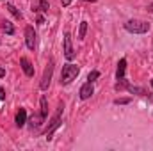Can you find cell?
Wrapping results in <instances>:
<instances>
[{"instance_id": "9", "label": "cell", "mask_w": 153, "mask_h": 151, "mask_svg": "<svg viewBox=\"0 0 153 151\" xmlns=\"http://www.w3.org/2000/svg\"><path fill=\"white\" fill-rule=\"evenodd\" d=\"M43 123H45V115H43L41 112H39V114H34V115L30 117V128H32V130H34V128L38 130Z\"/></svg>"}, {"instance_id": "7", "label": "cell", "mask_w": 153, "mask_h": 151, "mask_svg": "<svg viewBox=\"0 0 153 151\" xmlns=\"http://www.w3.org/2000/svg\"><path fill=\"white\" fill-rule=\"evenodd\" d=\"M93 93H94L93 82H87V84H84V85L80 87V91H78V94H80V100H87V98H91V96H93Z\"/></svg>"}, {"instance_id": "18", "label": "cell", "mask_w": 153, "mask_h": 151, "mask_svg": "<svg viewBox=\"0 0 153 151\" xmlns=\"http://www.w3.org/2000/svg\"><path fill=\"white\" fill-rule=\"evenodd\" d=\"M98 76H100V73H98V71H91V73H89V76H87V80H89V82H94Z\"/></svg>"}, {"instance_id": "22", "label": "cell", "mask_w": 153, "mask_h": 151, "mask_svg": "<svg viewBox=\"0 0 153 151\" xmlns=\"http://www.w3.org/2000/svg\"><path fill=\"white\" fill-rule=\"evenodd\" d=\"M2 76H5V70H4V68H0V78H2Z\"/></svg>"}, {"instance_id": "3", "label": "cell", "mask_w": 153, "mask_h": 151, "mask_svg": "<svg viewBox=\"0 0 153 151\" xmlns=\"http://www.w3.org/2000/svg\"><path fill=\"white\" fill-rule=\"evenodd\" d=\"M52 75H53V59H50V61H48V64H46V68H45V73H43L41 84H39L41 91H46V89H48L50 80H52Z\"/></svg>"}, {"instance_id": "13", "label": "cell", "mask_w": 153, "mask_h": 151, "mask_svg": "<svg viewBox=\"0 0 153 151\" xmlns=\"http://www.w3.org/2000/svg\"><path fill=\"white\" fill-rule=\"evenodd\" d=\"M7 9H9V13H11V14H13L16 20H22V18H23V14H22V13H20V11H18V9L13 5V4H7Z\"/></svg>"}, {"instance_id": "4", "label": "cell", "mask_w": 153, "mask_h": 151, "mask_svg": "<svg viewBox=\"0 0 153 151\" xmlns=\"http://www.w3.org/2000/svg\"><path fill=\"white\" fill-rule=\"evenodd\" d=\"M62 109H64V105H59V109H57V112L53 115V119H52V123H50V128L46 130V139L50 141L52 139V135H53V132L61 126V114H62Z\"/></svg>"}, {"instance_id": "11", "label": "cell", "mask_w": 153, "mask_h": 151, "mask_svg": "<svg viewBox=\"0 0 153 151\" xmlns=\"http://www.w3.org/2000/svg\"><path fill=\"white\" fill-rule=\"evenodd\" d=\"M125 70H126V59H121L117 62V70H116V78H125Z\"/></svg>"}, {"instance_id": "15", "label": "cell", "mask_w": 153, "mask_h": 151, "mask_svg": "<svg viewBox=\"0 0 153 151\" xmlns=\"http://www.w3.org/2000/svg\"><path fill=\"white\" fill-rule=\"evenodd\" d=\"M85 32H87V21H82L80 23V30H78V39L85 38Z\"/></svg>"}, {"instance_id": "20", "label": "cell", "mask_w": 153, "mask_h": 151, "mask_svg": "<svg viewBox=\"0 0 153 151\" xmlns=\"http://www.w3.org/2000/svg\"><path fill=\"white\" fill-rule=\"evenodd\" d=\"M4 98H5V91L0 87V100H4Z\"/></svg>"}, {"instance_id": "14", "label": "cell", "mask_w": 153, "mask_h": 151, "mask_svg": "<svg viewBox=\"0 0 153 151\" xmlns=\"http://www.w3.org/2000/svg\"><path fill=\"white\" fill-rule=\"evenodd\" d=\"M2 29H4L7 34H13V32H14V27H13V25H11V21H7V20H4V21H2Z\"/></svg>"}, {"instance_id": "24", "label": "cell", "mask_w": 153, "mask_h": 151, "mask_svg": "<svg viewBox=\"0 0 153 151\" xmlns=\"http://www.w3.org/2000/svg\"><path fill=\"white\" fill-rule=\"evenodd\" d=\"M148 9H150V13H153V4L150 5V7H148Z\"/></svg>"}, {"instance_id": "17", "label": "cell", "mask_w": 153, "mask_h": 151, "mask_svg": "<svg viewBox=\"0 0 153 151\" xmlns=\"http://www.w3.org/2000/svg\"><path fill=\"white\" fill-rule=\"evenodd\" d=\"M128 87H130V85H128V82H126L125 78H119L117 84H116V89H119V91H121V89H128Z\"/></svg>"}, {"instance_id": "23", "label": "cell", "mask_w": 153, "mask_h": 151, "mask_svg": "<svg viewBox=\"0 0 153 151\" xmlns=\"http://www.w3.org/2000/svg\"><path fill=\"white\" fill-rule=\"evenodd\" d=\"M38 23H45V18L43 16H38Z\"/></svg>"}, {"instance_id": "21", "label": "cell", "mask_w": 153, "mask_h": 151, "mask_svg": "<svg viewBox=\"0 0 153 151\" xmlns=\"http://www.w3.org/2000/svg\"><path fill=\"white\" fill-rule=\"evenodd\" d=\"M61 4H62V5H70V4H71V0H61Z\"/></svg>"}, {"instance_id": "10", "label": "cell", "mask_w": 153, "mask_h": 151, "mask_svg": "<svg viewBox=\"0 0 153 151\" xmlns=\"http://www.w3.org/2000/svg\"><path fill=\"white\" fill-rule=\"evenodd\" d=\"M14 121H16V126H20V128L27 123V112H25V109H20L16 112V119Z\"/></svg>"}, {"instance_id": "16", "label": "cell", "mask_w": 153, "mask_h": 151, "mask_svg": "<svg viewBox=\"0 0 153 151\" xmlns=\"http://www.w3.org/2000/svg\"><path fill=\"white\" fill-rule=\"evenodd\" d=\"M41 114L46 117L48 115V103H46V98L45 96H41Z\"/></svg>"}, {"instance_id": "1", "label": "cell", "mask_w": 153, "mask_h": 151, "mask_svg": "<svg viewBox=\"0 0 153 151\" xmlns=\"http://www.w3.org/2000/svg\"><path fill=\"white\" fill-rule=\"evenodd\" d=\"M80 73V68L78 66H73V64H66L62 68V73H61V84L62 85H68L70 82H73Z\"/></svg>"}, {"instance_id": "26", "label": "cell", "mask_w": 153, "mask_h": 151, "mask_svg": "<svg viewBox=\"0 0 153 151\" xmlns=\"http://www.w3.org/2000/svg\"><path fill=\"white\" fill-rule=\"evenodd\" d=\"M152 87H153V80H152Z\"/></svg>"}, {"instance_id": "12", "label": "cell", "mask_w": 153, "mask_h": 151, "mask_svg": "<svg viewBox=\"0 0 153 151\" xmlns=\"http://www.w3.org/2000/svg\"><path fill=\"white\" fill-rule=\"evenodd\" d=\"M48 9H50V5H48V2H46V0H39V2H36V5H32V11L46 13Z\"/></svg>"}, {"instance_id": "6", "label": "cell", "mask_w": 153, "mask_h": 151, "mask_svg": "<svg viewBox=\"0 0 153 151\" xmlns=\"http://www.w3.org/2000/svg\"><path fill=\"white\" fill-rule=\"evenodd\" d=\"M25 43H27V48L29 50H34L36 48V32L32 27H27L25 29Z\"/></svg>"}, {"instance_id": "25", "label": "cell", "mask_w": 153, "mask_h": 151, "mask_svg": "<svg viewBox=\"0 0 153 151\" xmlns=\"http://www.w3.org/2000/svg\"><path fill=\"white\" fill-rule=\"evenodd\" d=\"M84 2H96V0H84Z\"/></svg>"}, {"instance_id": "2", "label": "cell", "mask_w": 153, "mask_h": 151, "mask_svg": "<svg viewBox=\"0 0 153 151\" xmlns=\"http://www.w3.org/2000/svg\"><path fill=\"white\" fill-rule=\"evenodd\" d=\"M125 29L132 34H144L150 30V23L146 21H141V20H128L125 23Z\"/></svg>"}, {"instance_id": "8", "label": "cell", "mask_w": 153, "mask_h": 151, "mask_svg": "<svg viewBox=\"0 0 153 151\" xmlns=\"http://www.w3.org/2000/svg\"><path fill=\"white\" fill-rule=\"evenodd\" d=\"M20 64H22V70H23V73L27 76L34 75V68H32V64H30V61H29L27 57H22V59H20Z\"/></svg>"}, {"instance_id": "19", "label": "cell", "mask_w": 153, "mask_h": 151, "mask_svg": "<svg viewBox=\"0 0 153 151\" xmlns=\"http://www.w3.org/2000/svg\"><path fill=\"white\" fill-rule=\"evenodd\" d=\"M114 103L116 105H126V103H130V98H119V100H116Z\"/></svg>"}, {"instance_id": "5", "label": "cell", "mask_w": 153, "mask_h": 151, "mask_svg": "<svg viewBox=\"0 0 153 151\" xmlns=\"http://www.w3.org/2000/svg\"><path fill=\"white\" fill-rule=\"evenodd\" d=\"M64 57L68 61H73L75 59V50H73V44H71V36L70 32L64 34Z\"/></svg>"}]
</instances>
